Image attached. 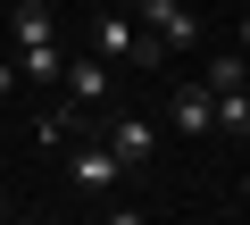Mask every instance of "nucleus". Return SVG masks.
I'll return each instance as SVG.
<instances>
[{
	"instance_id": "nucleus-15",
	"label": "nucleus",
	"mask_w": 250,
	"mask_h": 225,
	"mask_svg": "<svg viewBox=\"0 0 250 225\" xmlns=\"http://www.w3.org/2000/svg\"><path fill=\"white\" fill-rule=\"evenodd\" d=\"M0 9H9V0H0Z\"/></svg>"
},
{
	"instance_id": "nucleus-6",
	"label": "nucleus",
	"mask_w": 250,
	"mask_h": 225,
	"mask_svg": "<svg viewBox=\"0 0 250 225\" xmlns=\"http://www.w3.org/2000/svg\"><path fill=\"white\" fill-rule=\"evenodd\" d=\"M108 150H117L125 167H142V159L159 150V134H150V117H117V125H108Z\"/></svg>"
},
{
	"instance_id": "nucleus-8",
	"label": "nucleus",
	"mask_w": 250,
	"mask_h": 225,
	"mask_svg": "<svg viewBox=\"0 0 250 225\" xmlns=\"http://www.w3.org/2000/svg\"><path fill=\"white\" fill-rule=\"evenodd\" d=\"M75 117H83L75 100H59V108H42V117H34V142H42V150H67V134H75Z\"/></svg>"
},
{
	"instance_id": "nucleus-10",
	"label": "nucleus",
	"mask_w": 250,
	"mask_h": 225,
	"mask_svg": "<svg viewBox=\"0 0 250 225\" xmlns=\"http://www.w3.org/2000/svg\"><path fill=\"white\" fill-rule=\"evenodd\" d=\"M208 92H233V83H250V59L242 50H225V59H208V75H200Z\"/></svg>"
},
{
	"instance_id": "nucleus-1",
	"label": "nucleus",
	"mask_w": 250,
	"mask_h": 225,
	"mask_svg": "<svg viewBox=\"0 0 250 225\" xmlns=\"http://www.w3.org/2000/svg\"><path fill=\"white\" fill-rule=\"evenodd\" d=\"M134 17H142V34H159L167 59H175V50H200V17L184 9V0H142Z\"/></svg>"
},
{
	"instance_id": "nucleus-12",
	"label": "nucleus",
	"mask_w": 250,
	"mask_h": 225,
	"mask_svg": "<svg viewBox=\"0 0 250 225\" xmlns=\"http://www.w3.org/2000/svg\"><path fill=\"white\" fill-rule=\"evenodd\" d=\"M100 9H142V0H100Z\"/></svg>"
},
{
	"instance_id": "nucleus-9",
	"label": "nucleus",
	"mask_w": 250,
	"mask_h": 225,
	"mask_svg": "<svg viewBox=\"0 0 250 225\" xmlns=\"http://www.w3.org/2000/svg\"><path fill=\"white\" fill-rule=\"evenodd\" d=\"M217 125H225V134H250V83L217 92Z\"/></svg>"
},
{
	"instance_id": "nucleus-3",
	"label": "nucleus",
	"mask_w": 250,
	"mask_h": 225,
	"mask_svg": "<svg viewBox=\"0 0 250 225\" xmlns=\"http://www.w3.org/2000/svg\"><path fill=\"white\" fill-rule=\"evenodd\" d=\"M67 175H75L83 192H117V175H125V159H117L108 142H83V150H67Z\"/></svg>"
},
{
	"instance_id": "nucleus-13",
	"label": "nucleus",
	"mask_w": 250,
	"mask_h": 225,
	"mask_svg": "<svg viewBox=\"0 0 250 225\" xmlns=\"http://www.w3.org/2000/svg\"><path fill=\"white\" fill-rule=\"evenodd\" d=\"M242 208H250V175H242Z\"/></svg>"
},
{
	"instance_id": "nucleus-11",
	"label": "nucleus",
	"mask_w": 250,
	"mask_h": 225,
	"mask_svg": "<svg viewBox=\"0 0 250 225\" xmlns=\"http://www.w3.org/2000/svg\"><path fill=\"white\" fill-rule=\"evenodd\" d=\"M17 92V59H0V100H9Z\"/></svg>"
},
{
	"instance_id": "nucleus-5",
	"label": "nucleus",
	"mask_w": 250,
	"mask_h": 225,
	"mask_svg": "<svg viewBox=\"0 0 250 225\" xmlns=\"http://www.w3.org/2000/svg\"><path fill=\"white\" fill-rule=\"evenodd\" d=\"M59 83H67V100H75V108H100V100H108V67H100V59H67V75H59Z\"/></svg>"
},
{
	"instance_id": "nucleus-7",
	"label": "nucleus",
	"mask_w": 250,
	"mask_h": 225,
	"mask_svg": "<svg viewBox=\"0 0 250 225\" xmlns=\"http://www.w3.org/2000/svg\"><path fill=\"white\" fill-rule=\"evenodd\" d=\"M0 17H9V34H17V50H25V42H50V34H59L42 0H17V9H0Z\"/></svg>"
},
{
	"instance_id": "nucleus-2",
	"label": "nucleus",
	"mask_w": 250,
	"mask_h": 225,
	"mask_svg": "<svg viewBox=\"0 0 250 225\" xmlns=\"http://www.w3.org/2000/svg\"><path fill=\"white\" fill-rule=\"evenodd\" d=\"M167 125L175 134H217V92L208 83H175L167 92Z\"/></svg>"
},
{
	"instance_id": "nucleus-4",
	"label": "nucleus",
	"mask_w": 250,
	"mask_h": 225,
	"mask_svg": "<svg viewBox=\"0 0 250 225\" xmlns=\"http://www.w3.org/2000/svg\"><path fill=\"white\" fill-rule=\"evenodd\" d=\"M59 75H67V50H59V34L17 50V83H59Z\"/></svg>"
},
{
	"instance_id": "nucleus-14",
	"label": "nucleus",
	"mask_w": 250,
	"mask_h": 225,
	"mask_svg": "<svg viewBox=\"0 0 250 225\" xmlns=\"http://www.w3.org/2000/svg\"><path fill=\"white\" fill-rule=\"evenodd\" d=\"M0 217H9V192H0Z\"/></svg>"
}]
</instances>
